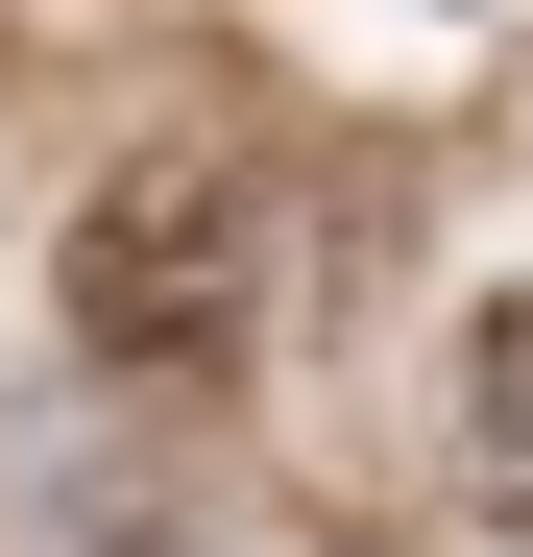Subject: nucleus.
<instances>
[{
    "label": "nucleus",
    "mask_w": 533,
    "mask_h": 557,
    "mask_svg": "<svg viewBox=\"0 0 533 557\" xmlns=\"http://www.w3.org/2000/svg\"><path fill=\"white\" fill-rule=\"evenodd\" d=\"M266 267H292L266 170L170 122V146H122L98 195H73V243H49V315H73V363H122V388H219V363L266 339Z\"/></svg>",
    "instance_id": "obj_1"
},
{
    "label": "nucleus",
    "mask_w": 533,
    "mask_h": 557,
    "mask_svg": "<svg viewBox=\"0 0 533 557\" xmlns=\"http://www.w3.org/2000/svg\"><path fill=\"white\" fill-rule=\"evenodd\" d=\"M461 509H485V533H533V267L461 315Z\"/></svg>",
    "instance_id": "obj_2"
}]
</instances>
